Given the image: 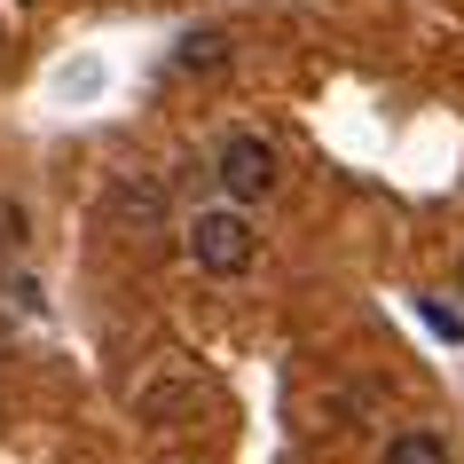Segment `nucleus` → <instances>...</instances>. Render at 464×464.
Returning a JSON list of instances; mask_svg holds the SVG:
<instances>
[{"label":"nucleus","instance_id":"nucleus-4","mask_svg":"<svg viewBox=\"0 0 464 464\" xmlns=\"http://www.w3.org/2000/svg\"><path fill=\"white\" fill-rule=\"evenodd\" d=\"M378 464H457V457H449V440H440V433L410 425V433H393V440H386V457H378Z\"/></svg>","mask_w":464,"mask_h":464},{"label":"nucleus","instance_id":"nucleus-2","mask_svg":"<svg viewBox=\"0 0 464 464\" xmlns=\"http://www.w3.org/2000/svg\"><path fill=\"white\" fill-rule=\"evenodd\" d=\"M213 181H220V197L228 205H260V197H276V181H284V158H276V142L268 134H252V126H228L213 142Z\"/></svg>","mask_w":464,"mask_h":464},{"label":"nucleus","instance_id":"nucleus-9","mask_svg":"<svg viewBox=\"0 0 464 464\" xmlns=\"http://www.w3.org/2000/svg\"><path fill=\"white\" fill-rule=\"evenodd\" d=\"M457 292H464V276H457Z\"/></svg>","mask_w":464,"mask_h":464},{"label":"nucleus","instance_id":"nucleus-5","mask_svg":"<svg viewBox=\"0 0 464 464\" xmlns=\"http://www.w3.org/2000/svg\"><path fill=\"white\" fill-rule=\"evenodd\" d=\"M111 213L158 220V213H166V181H119V189H111Z\"/></svg>","mask_w":464,"mask_h":464},{"label":"nucleus","instance_id":"nucleus-1","mask_svg":"<svg viewBox=\"0 0 464 464\" xmlns=\"http://www.w3.org/2000/svg\"><path fill=\"white\" fill-rule=\"evenodd\" d=\"M181 245H189V260L205 276H245L260 260V228H252L245 205H205V213H189Z\"/></svg>","mask_w":464,"mask_h":464},{"label":"nucleus","instance_id":"nucleus-8","mask_svg":"<svg viewBox=\"0 0 464 464\" xmlns=\"http://www.w3.org/2000/svg\"><path fill=\"white\" fill-rule=\"evenodd\" d=\"M0 354H8V323H0Z\"/></svg>","mask_w":464,"mask_h":464},{"label":"nucleus","instance_id":"nucleus-6","mask_svg":"<svg viewBox=\"0 0 464 464\" xmlns=\"http://www.w3.org/2000/svg\"><path fill=\"white\" fill-rule=\"evenodd\" d=\"M24 237H32V220H24V205H16V197H0V268H8V260H16V252H24Z\"/></svg>","mask_w":464,"mask_h":464},{"label":"nucleus","instance_id":"nucleus-3","mask_svg":"<svg viewBox=\"0 0 464 464\" xmlns=\"http://www.w3.org/2000/svg\"><path fill=\"white\" fill-rule=\"evenodd\" d=\"M228 63H237V40L220 24H197V32L173 40V79H213V72H228Z\"/></svg>","mask_w":464,"mask_h":464},{"label":"nucleus","instance_id":"nucleus-7","mask_svg":"<svg viewBox=\"0 0 464 464\" xmlns=\"http://www.w3.org/2000/svg\"><path fill=\"white\" fill-rule=\"evenodd\" d=\"M0 292H8L16 315H40V307H48V299H40V276H24V268H0Z\"/></svg>","mask_w":464,"mask_h":464}]
</instances>
